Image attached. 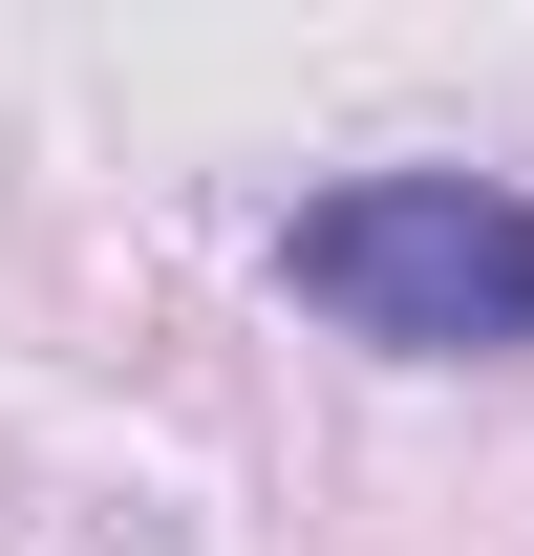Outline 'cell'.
I'll return each mask as SVG.
<instances>
[{"label":"cell","mask_w":534,"mask_h":556,"mask_svg":"<svg viewBox=\"0 0 534 556\" xmlns=\"http://www.w3.org/2000/svg\"><path fill=\"white\" fill-rule=\"evenodd\" d=\"M278 278L385 364H534V193L513 172H342V193H300Z\"/></svg>","instance_id":"6da1fadb"}]
</instances>
